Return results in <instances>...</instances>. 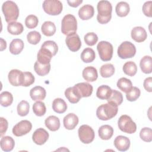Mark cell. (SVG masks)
Wrapping results in <instances>:
<instances>
[{"mask_svg":"<svg viewBox=\"0 0 152 152\" xmlns=\"http://www.w3.org/2000/svg\"><path fill=\"white\" fill-rule=\"evenodd\" d=\"M112 90L107 85H102L98 87L96 91L97 97L100 100H107L112 93Z\"/></svg>","mask_w":152,"mask_h":152,"instance_id":"f1b7e54d","label":"cell"},{"mask_svg":"<svg viewBox=\"0 0 152 152\" xmlns=\"http://www.w3.org/2000/svg\"><path fill=\"white\" fill-rule=\"evenodd\" d=\"M65 96L68 101L71 103H78L81 98L74 87H68L66 88L65 91Z\"/></svg>","mask_w":152,"mask_h":152,"instance_id":"44dd1931","label":"cell"},{"mask_svg":"<svg viewBox=\"0 0 152 152\" xmlns=\"http://www.w3.org/2000/svg\"><path fill=\"white\" fill-rule=\"evenodd\" d=\"M82 75L84 79L86 81L89 82L95 81L98 77V74L96 68L91 66L86 67L83 71Z\"/></svg>","mask_w":152,"mask_h":152,"instance_id":"ffe728a7","label":"cell"},{"mask_svg":"<svg viewBox=\"0 0 152 152\" xmlns=\"http://www.w3.org/2000/svg\"><path fill=\"white\" fill-rule=\"evenodd\" d=\"M41 31L45 36H52L56 32V26L53 22L46 21L42 25Z\"/></svg>","mask_w":152,"mask_h":152,"instance_id":"83f0119b","label":"cell"},{"mask_svg":"<svg viewBox=\"0 0 152 152\" xmlns=\"http://www.w3.org/2000/svg\"><path fill=\"white\" fill-rule=\"evenodd\" d=\"M24 42L21 39H14L10 45V52L13 55L19 54L24 48Z\"/></svg>","mask_w":152,"mask_h":152,"instance_id":"cb8c5ba5","label":"cell"},{"mask_svg":"<svg viewBox=\"0 0 152 152\" xmlns=\"http://www.w3.org/2000/svg\"><path fill=\"white\" fill-rule=\"evenodd\" d=\"M141 94L140 90L137 87H132L129 91L126 93V97L129 102H134L138 99Z\"/></svg>","mask_w":152,"mask_h":152,"instance_id":"b9f144b4","label":"cell"},{"mask_svg":"<svg viewBox=\"0 0 152 152\" xmlns=\"http://www.w3.org/2000/svg\"><path fill=\"white\" fill-rule=\"evenodd\" d=\"M32 128L31 123L27 120H23L17 123L12 128V133L16 137H21L28 133Z\"/></svg>","mask_w":152,"mask_h":152,"instance_id":"30bf717a","label":"cell"},{"mask_svg":"<svg viewBox=\"0 0 152 152\" xmlns=\"http://www.w3.org/2000/svg\"><path fill=\"white\" fill-rule=\"evenodd\" d=\"M132 39L137 42H142L147 37V33L145 30L140 26L134 27L131 32Z\"/></svg>","mask_w":152,"mask_h":152,"instance_id":"2e32d148","label":"cell"},{"mask_svg":"<svg viewBox=\"0 0 152 152\" xmlns=\"http://www.w3.org/2000/svg\"><path fill=\"white\" fill-rule=\"evenodd\" d=\"M65 43L68 49L72 52L78 51L81 46L80 38L76 33L67 36L65 39Z\"/></svg>","mask_w":152,"mask_h":152,"instance_id":"8fae6325","label":"cell"},{"mask_svg":"<svg viewBox=\"0 0 152 152\" xmlns=\"http://www.w3.org/2000/svg\"><path fill=\"white\" fill-rule=\"evenodd\" d=\"M78 133L80 141L84 144H90L94 140L95 137L94 130L88 125L80 126Z\"/></svg>","mask_w":152,"mask_h":152,"instance_id":"9c48e42d","label":"cell"},{"mask_svg":"<svg viewBox=\"0 0 152 152\" xmlns=\"http://www.w3.org/2000/svg\"><path fill=\"white\" fill-rule=\"evenodd\" d=\"M117 52L121 59L131 58L135 55L136 48L131 42L125 41L119 46Z\"/></svg>","mask_w":152,"mask_h":152,"instance_id":"ba28073f","label":"cell"},{"mask_svg":"<svg viewBox=\"0 0 152 152\" xmlns=\"http://www.w3.org/2000/svg\"><path fill=\"white\" fill-rule=\"evenodd\" d=\"M52 109L58 113H63L67 109V104L64 99L56 98L53 101Z\"/></svg>","mask_w":152,"mask_h":152,"instance_id":"4316f807","label":"cell"},{"mask_svg":"<svg viewBox=\"0 0 152 152\" xmlns=\"http://www.w3.org/2000/svg\"><path fill=\"white\" fill-rule=\"evenodd\" d=\"M116 86L121 91L126 93L129 91L132 87L131 81L125 77L119 78L117 82Z\"/></svg>","mask_w":152,"mask_h":152,"instance_id":"836d02e7","label":"cell"},{"mask_svg":"<svg viewBox=\"0 0 152 152\" xmlns=\"http://www.w3.org/2000/svg\"><path fill=\"white\" fill-rule=\"evenodd\" d=\"M94 14V7L89 4L83 5L78 10V16L83 20L90 19L93 17Z\"/></svg>","mask_w":152,"mask_h":152,"instance_id":"ac0fdd59","label":"cell"},{"mask_svg":"<svg viewBox=\"0 0 152 152\" xmlns=\"http://www.w3.org/2000/svg\"><path fill=\"white\" fill-rule=\"evenodd\" d=\"M97 49L100 58L103 61H109L112 59L113 48L110 43L106 41H101L98 43Z\"/></svg>","mask_w":152,"mask_h":152,"instance_id":"52a82bcc","label":"cell"},{"mask_svg":"<svg viewBox=\"0 0 152 152\" xmlns=\"http://www.w3.org/2000/svg\"><path fill=\"white\" fill-rule=\"evenodd\" d=\"M78 118L75 114L69 113L66 115L63 119L64 126L66 129L71 130L76 127L78 124Z\"/></svg>","mask_w":152,"mask_h":152,"instance_id":"e0dca14e","label":"cell"},{"mask_svg":"<svg viewBox=\"0 0 152 152\" xmlns=\"http://www.w3.org/2000/svg\"><path fill=\"white\" fill-rule=\"evenodd\" d=\"M34 77L30 72H23V81L22 86L28 87L34 82Z\"/></svg>","mask_w":152,"mask_h":152,"instance_id":"7dc6e473","label":"cell"},{"mask_svg":"<svg viewBox=\"0 0 152 152\" xmlns=\"http://www.w3.org/2000/svg\"><path fill=\"white\" fill-rule=\"evenodd\" d=\"M124 72L128 76L132 77L135 75L137 72V66L133 61H128L125 62L123 66Z\"/></svg>","mask_w":152,"mask_h":152,"instance_id":"d590c367","label":"cell"},{"mask_svg":"<svg viewBox=\"0 0 152 152\" xmlns=\"http://www.w3.org/2000/svg\"><path fill=\"white\" fill-rule=\"evenodd\" d=\"M84 40L87 45L94 46L98 41V37L96 33L93 32H90L84 36Z\"/></svg>","mask_w":152,"mask_h":152,"instance_id":"bcb514c9","label":"cell"},{"mask_svg":"<svg viewBox=\"0 0 152 152\" xmlns=\"http://www.w3.org/2000/svg\"><path fill=\"white\" fill-rule=\"evenodd\" d=\"M33 111L36 116H43L46 112L45 103L40 101H37L33 105Z\"/></svg>","mask_w":152,"mask_h":152,"instance_id":"f35d334b","label":"cell"},{"mask_svg":"<svg viewBox=\"0 0 152 152\" xmlns=\"http://www.w3.org/2000/svg\"><path fill=\"white\" fill-rule=\"evenodd\" d=\"M140 137L145 142H151L152 141V130L150 128L145 127L141 129Z\"/></svg>","mask_w":152,"mask_h":152,"instance_id":"ee69618b","label":"cell"},{"mask_svg":"<svg viewBox=\"0 0 152 152\" xmlns=\"http://www.w3.org/2000/svg\"><path fill=\"white\" fill-rule=\"evenodd\" d=\"M46 126L51 131H56L60 127L59 119L55 116H48L45 121Z\"/></svg>","mask_w":152,"mask_h":152,"instance_id":"7402d4cb","label":"cell"},{"mask_svg":"<svg viewBox=\"0 0 152 152\" xmlns=\"http://www.w3.org/2000/svg\"><path fill=\"white\" fill-rule=\"evenodd\" d=\"M1 104L4 107L10 106L13 102V96L9 91H3L0 94Z\"/></svg>","mask_w":152,"mask_h":152,"instance_id":"74e56055","label":"cell"},{"mask_svg":"<svg viewBox=\"0 0 152 152\" xmlns=\"http://www.w3.org/2000/svg\"><path fill=\"white\" fill-rule=\"evenodd\" d=\"M27 39L29 43L37 45L41 40V35L37 31H32L27 34Z\"/></svg>","mask_w":152,"mask_h":152,"instance_id":"7bdbcfd3","label":"cell"},{"mask_svg":"<svg viewBox=\"0 0 152 152\" xmlns=\"http://www.w3.org/2000/svg\"><path fill=\"white\" fill-rule=\"evenodd\" d=\"M10 83L13 86H22L23 81V72L18 69H12L8 75Z\"/></svg>","mask_w":152,"mask_h":152,"instance_id":"7c38bea8","label":"cell"},{"mask_svg":"<svg viewBox=\"0 0 152 152\" xmlns=\"http://www.w3.org/2000/svg\"><path fill=\"white\" fill-rule=\"evenodd\" d=\"M77 29V21L74 15L68 14L65 15L61 23V31L66 35L69 36L76 33Z\"/></svg>","mask_w":152,"mask_h":152,"instance_id":"277c9868","label":"cell"},{"mask_svg":"<svg viewBox=\"0 0 152 152\" xmlns=\"http://www.w3.org/2000/svg\"><path fill=\"white\" fill-rule=\"evenodd\" d=\"M6 22L8 23L15 21L19 16V9L17 5L12 1H7L2 5Z\"/></svg>","mask_w":152,"mask_h":152,"instance_id":"3957f363","label":"cell"},{"mask_svg":"<svg viewBox=\"0 0 152 152\" xmlns=\"http://www.w3.org/2000/svg\"><path fill=\"white\" fill-rule=\"evenodd\" d=\"M67 2L69 4V5L72 7H77L83 2V1L82 0L67 1Z\"/></svg>","mask_w":152,"mask_h":152,"instance_id":"816d5d0a","label":"cell"},{"mask_svg":"<svg viewBox=\"0 0 152 152\" xmlns=\"http://www.w3.org/2000/svg\"><path fill=\"white\" fill-rule=\"evenodd\" d=\"M30 109V104L26 100L21 101L17 105V110L18 114L21 116H26L28 112Z\"/></svg>","mask_w":152,"mask_h":152,"instance_id":"ab89813d","label":"cell"},{"mask_svg":"<svg viewBox=\"0 0 152 152\" xmlns=\"http://www.w3.org/2000/svg\"><path fill=\"white\" fill-rule=\"evenodd\" d=\"M116 14L121 17H124L126 16L129 12L130 8L129 4L124 1L119 2L117 4L115 8Z\"/></svg>","mask_w":152,"mask_h":152,"instance_id":"f546056e","label":"cell"},{"mask_svg":"<svg viewBox=\"0 0 152 152\" xmlns=\"http://www.w3.org/2000/svg\"><path fill=\"white\" fill-rule=\"evenodd\" d=\"M151 1L145 2L142 6V12L144 14L148 17H151Z\"/></svg>","mask_w":152,"mask_h":152,"instance_id":"c3c4849f","label":"cell"},{"mask_svg":"<svg viewBox=\"0 0 152 152\" xmlns=\"http://www.w3.org/2000/svg\"><path fill=\"white\" fill-rule=\"evenodd\" d=\"M38 23H39L38 18L36 15H32V14L28 15L25 20L26 26L30 29L36 27L38 24Z\"/></svg>","mask_w":152,"mask_h":152,"instance_id":"f6af8a7d","label":"cell"},{"mask_svg":"<svg viewBox=\"0 0 152 152\" xmlns=\"http://www.w3.org/2000/svg\"><path fill=\"white\" fill-rule=\"evenodd\" d=\"M74 87L81 97L90 96L93 90V86L88 83H79L76 84Z\"/></svg>","mask_w":152,"mask_h":152,"instance_id":"5bb4252c","label":"cell"},{"mask_svg":"<svg viewBox=\"0 0 152 152\" xmlns=\"http://www.w3.org/2000/svg\"><path fill=\"white\" fill-rule=\"evenodd\" d=\"M99 137L103 140H109L113 134V128L109 125L101 126L98 130Z\"/></svg>","mask_w":152,"mask_h":152,"instance_id":"603a6c76","label":"cell"},{"mask_svg":"<svg viewBox=\"0 0 152 152\" xmlns=\"http://www.w3.org/2000/svg\"><path fill=\"white\" fill-rule=\"evenodd\" d=\"M107 100L108 103L119 106L123 102V96L121 92L116 90H112V93Z\"/></svg>","mask_w":152,"mask_h":152,"instance_id":"e575fe53","label":"cell"},{"mask_svg":"<svg viewBox=\"0 0 152 152\" xmlns=\"http://www.w3.org/2000/svg\"><path fill=\"white\" fill-rule=\"evenodd\" d=\"M96 58V54L94 50L90 48L84 49L81 54V59L85 63L93 62Z\"/></svg>","mask_w":152,"mask_h":152,"instance_id":"d6a6232c","label":"cell"},{"mask_svg":"<svg viewBox=\"0 0 152 152\" xmlns=\"http://www.w3.org/2000/svg\"><path fill=\"white\" fill-rule=\"evenodd\" d=\"M118 125L121 131L127 134H133L137 130L136 124L126 115L121 116L118 121Z\"/></svg>","mask_w":152,"mask_h":152,"instance_id":"5b68a950","label":"cell"},{"mask_svg":"<svg viewBox=\"0 0 152 152\" xmlns=\"http://www.w3.org/2000/svg\"><path fill=\"white\" fill-rule=\"evenodd\" d=\"M7 30L11 34L19 35L23 33L24 27L21 23L14 21L8 24Z\"/></svg>","mask_w":152,"mask_h":152,"instance_id":"4dcf8cb0","label":"cell"},{"mask_svg":"<svg viewBox=\"0 0 152 152\" xmlns=\"http://www.w3.org/2000/svg\"><path fill=\"white\" fill-rule=\"evenodd\" d=\"M49 138V133L43 128L37 129L32 135L33 142L39 145L44 144Z\"/></svg>","mask_w":152,"mask_h":152,"instance_id":"4fadbf2b","label":"cell"},{"mask_svg":"<svg viewBox=\"0 0 152 152\" xmlns=\"http://www.w3.org/2000/svg\"><path fill=\"white\" fill-rule=\"evenodd\" d=\"M42 7L44 11L51 15L60 14L63 9L62 4L59 0H45L43 2Z\"/></svg>","mask_w":152,"mask_h":152,"instance_id":"8992f818","label":"cell"},{"mask_svg":"<svg viewBox=\"0 0 152 152\" xmlns=\"http://www.w3.org/2000/svg\"><path fill=\"white\" fill-rule=\"evenodd\" d=\"M140 66L145 74H150L152 71V59L150 56H144L140 62Z\"/></svg>","mask_w":152,"mask_h":152,"instance_id":"d4e9b609","label":"cell"},{"mask_svg":"<svg viewBox=\"0 0 152 152\" xmlns=\"http://www.w3.org/2000/svg\"><path fill=\"white\" fill-rule=\"evenodd\" d=\"M1 51H2L4 50V49H6L7 48V43H6V41L4 40L3 39L1 38Z\"/></svg>","mask_w":152,"mask_h":152,"instance_id":"f5cc1de1","label":"cell"},{"mask_svg":"<svg viewBox=\"0 0 152 152\" xmlns=\"http://www.w3.org/2000/svg\"><path fill=\"white\" fill-rule=\"evenodd\" d=\"M143 86L146 91L148 92L152 91V78L151 77H148L144 81Z\"/></svg>","mask_w":152,"mask_h":152,"instance_id":"f907efd6","label":"cell"},{"mask_svg":"<svg viewBox=\"0 0 152 152\" xmlns=\"http://www.w3.org/2000/svg\"><path fill=\"white\" fill-rule=\"evenodd\" d=\"M41 48H43L48 50L53 55V56H55L58 51V46L57 44L52 40L45 41L42 44Z\"/></svg>","mask_w":152,"mask_h":152,"instance_id":"60d3db41","label":"cell"},{"mask_svg":"<svg viewBox=\"0 0 152 152\" xmlns=\"http://www.w3.org/2000/svg\"><path fill=\"white\" fill-rule=\"evenodd\" d=\"M118 112V106L110 103L99 106L96 110L97 117L102 121H107L115 117Z\"/></svg>","mask_w":152,"mask_h":152,"instance_id":"7a4b0ae2","label":"cell"},{"mask_svg":"<svg viewBox=\"0 0 152 152\" xmlns=\"http://www.w3.org/2000/svg\"><path fill=\"white\" fill-rule=\"evenodd\" d=\"M100 73L102 77L109 78L115 73V67L112 64L103 65L100 68Z\"/></svg>","mask_w":152,"mask_h":152,"instance_id":"8d00e7d4","label":"cell"},{"mask_svg":"<svg viewBox=\"0 0 152 152\" xmlns=\"http://www.w3.org/2000/svg\"><path fill=\"white\" fill-rule=\"evenodd\" d=\"M1 149L4 151H10L13 150L15 145L14 139L10 136L2 137L0 141Z\"/></svg>","mask_w":152,"mask_h":152,"instance_id":"484cf974","label":"cell"},{"mask_svg":"<svg viewBox=\"0 0 152 152\" xmlns=\"http://www.w3.org/2000/svg\"><path fill=\"white\" fill-rule=\"evenodd\" d=\"M0 121H1V127H0L1 128V136H2L7 130L8 123V121H7V119L2 117L0 118Z\"/></svg>","mask_w":152,"mask_h":152,"instance_id":"681fc988","label":"cell"},{"mask_svg":"<svg viewBox=\"0 0 152 152\" xmlns=\"http://www.w3.org/2000/svg\"><path fill=\"white\" fill-rule=\"evenodd\" d=\"M98 14L97 15V21L100 24L109 23L112 18V6L108 1H100L97 5Z\"/></svg>","mask_w":152,"mask_h":152,"instance_id":"6da1fadb","label":"cell"},{"mask_svg":"<svg viewBox=\"0 0 152 152\" xmlns=\"http://www.w3.org/2000/svg\"><path fill=\"white\" fill-rule=\"evenodd\" d=\"M114 145L118 150L125 151L128 150L130 147V140L125 136L119 135L116 137L114 140Z\"/></svg>","mask_w":152,"mask_h":152,"instance_id":"9a60e30c","label":"cell"},{"mask_svg":"<svg viewBox=\"0 0 152 152\" xmlns=\"http://www.w3.org/2000/svg\"><path fill=\"white\" fill-rule=\"evenodd\" d=\"M34 71L40 76H45L47 75L50 69V64H42L39 62L37 61H36L34 65Z\"/></svg>","mask_w":152,"mask_h":152,"instance_id":"1f68e13d","label":"cell"},{"mask_svg":"<svg viewBox=\"0 0 152 152\" xmlns=\"http://www.w3.org/2000/svg\"><path fill=\"white\" fill-rule=\"evenodd\" d=\"M46 95L45 89L41 86H36L30 91V96L34 101H42L45 99Z\"/></svg>","mask_w":152,"mask_h":152,"instance_id":"d6986e66","label":"cell"}]
</instances>
